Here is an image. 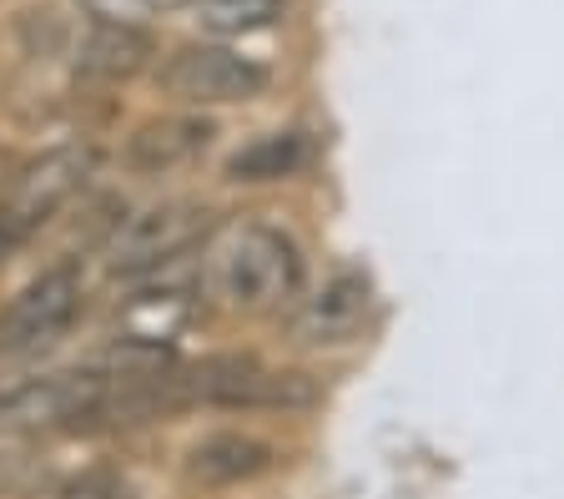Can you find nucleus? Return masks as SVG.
Here are the masks:
<instances>
[{
	"label": "nucleus",
	"instance_id": "14",
	"mask_svg": "<svg viewBox=\"0 0 564 499\" xmlns=\"http://www.w3.org/2000/svg\"><path fill=\"white\" fill-rule=\"evenodd\" d=\"M51 499H127V489H117L111 479L91 475V479H76V485H66L61 495H51Z\"/></svg>",
	"mask_w": 564,
	"mask_h": 499
},
{
	"label": "nucleus",
	"instance_id": "2",
	"mask_svg": "<svg viewBox=\"0 0 564 499\" xmlns=\"http://www.w3.org/2000/svg\"><path fill=\"white\" fill-rule=\"evenodd\" d=\"M111 399V379L96 369L46 373V379L15 383L0 393V429L15 434H51V429L101 424V409Z\"/></svg>",
	"mask_w": 564,
	"mask_h": 499
},
{
	"label": "nucleus",
	"instance_id": "8",
	"mask_svg": "<svg viewBox=\"0 0 564 499\" xmlns=\"http://www.w3.org/2000/svg\"><path fill=\"white\" fill-rule=\"evenodd\" d=\"M368 313V278L364 273H338L323 293H313L297 308L293 333L303 344H343Z\"/></svg>",
	"mask_w": 564,
	"mask_h": 499
},
{
	"label": "nucleus",
	"instance_id": "5",
	"mask_svg": "<svg viewBox=\"0 0 564 499\" xmlns=\"http://www.w3.org/2000/svg\"><path fill=\"white\" fill-rule=\"evenodd\" d=\"M76 313H82V273L70 262H56L0 308V354H31L56 344L76 323Z\"/></svg>",
	"mask_w": 564,
	"mask_h": 499
},
{
	"label": "nucleus",
	"instance_id": "10",
	"mask_svg": "<svg viewBox=\"0 0 564 499\" xmlns=\"http://www.w3.org/2000/svg\"><path fill=\"white\" fill-rule=\"evenodd\" d=\"M272 459H278L272 444L252 440V434H212L187 454V479L202 489L242 485V479H258L262 469H272Z\"/></svg>",
	"mask_w": 564,
	"mask_h": 499
},
{
	"label": "nucleus",
	"instance_id": "13",
	"mask_svg": "<svg viewBox=\"0 0 564 499\" xmlns=\"http://www.w3.org/2000/svg\"><path fill=\"white\" fill-rule=\"evenodd\" d=\"M288 15V0H202V25L217 36H252Z\"/></svg>",
	"mask_w": 564,
	"mask_h": 499
},
{
	"label": "nucleus",
	"instance_id": "6",
	"mask_svg": "<svg viewBox=\"0 0 564 499\" xmlns=\"http://www.w3.org/2000/svg\"><path fill=\"white\" fill-rule=\"evenodd\" d=\"M162 86L192 107H223V101H252L268 91V66L232 46H182L166 56Z\"/></svg>",
	"mask_w": 564,
	"mask_h": 499
},
{
	"label": "nucleus",
	"instance_id": "9",
	"mask_svg": "<svg viewBox=\"0 0 564 499\" xmlns=\"http://www.w3.org/2000/svg\"><path fill=\"white\" fill-rule=\"evenodd\" d=\"M147 56H152V36L141 25L121 21V15H96L76 66L86 76H96V82H127V76H137L147 66Z\"/></svg>",
	"mask_w": 564,
	"mask_h": 499
},
{
	"label": "nucleus",
	"instance_id": "3",
	"mask_svg": "<svg viewBox=\"0 0 564 499\" xmlns=\"http://www.w3.org/2000/svg\"><path fill=\"white\" fill-rule=\"evenodd\" d=\"M212 213L202 203H162L147 213L127 217V223L106 238V273L111 278H141L152 268H166L197 242H207Z\"/></svg>",
	"mask_w": 564,
	"mask_h": 499
},
{
	"label": "nucleus",
	"instance_id": "11",
	"mask_svg": "<svg viewBox=\"0 0 564 499\" xmlns=\"http://www.w3.org/2000/svg\"><path fill=\"white\" fill-rule=\"evenodd\" d=\"M121 318V338H137V344H166L192 323V297L187 288H147V293L127 297Z\"/></svg>",
	"mask_w": 564,
	"mask_h": 499
},
{
	"label": "nucleus",
	"instance_id": "1",
	"mask_svg": "<svg viewBox=\"0 0 564 499\" xmlns=\"http://www.w3.org/2000/svg\"><path fill=\"white\" fill-rule=\"evenodd\" d=\"M217 288L237 313H272L303 293V252L272 223H242L217 252Z\"/></svg>",
	"mask_w": 564,
	"mask_h": 499
},
{
	"label": "nucleus",
	"instance_id": "12",
	"mask_svg": "<svg viewBox=\"0 0 564 499\" xmlns=\"http://www.w3.org/2000/svg\"><path fill=\"white\" fill-rule=\"evenodd\" d=\"M307 156H313V147L303 131H268L227 156V182H282L303 172Z\"/></svg>",
	"mask_w": 564,
	"mask_h": 499
},
{
	"label": "nucleus",
	"instance_id": "4",
	"mask_svg": "<svg viewBox=\"0 0 564 499\" xmlns=\"http://www.w3.org/2000/svg\"><path fill=\"white\" fill-rule=\"evenodd\" d=\"M91 166H96L91 147H61V152L25 166L21 177H15V187L6 192V203H0V248L25 242L46 217H56L86 187Z\"/></svg>",
	"mask_w": 564,
	"mask_h": 499
},
{
	"label": "nucleus",
	"instance_id": "7",
	"mask_svg": "<svg viewBox=\"0 0 564 499\" xmlns=\"http://www.w3.org/2000/svg\"><path fill=\"white\" fill-rule=\"evenodd\" d=\"M212 137H217V127L207 117H156L131 131L121 156H127V166L141 172V177H162V172L187 166L197 152H207Z\"/></svg>",
	"mask_w": 564,
	"mask_h": 499
}]
</instances>
